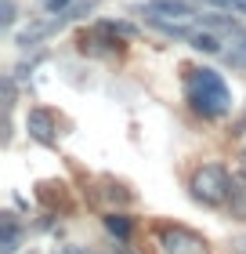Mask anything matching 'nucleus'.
Here are the masks:
<instances>
[{
    "mask_svg": "<svg viewBox=\"0 0 246 254\" xmlns=\"http://www.w3.org/2000/svg\"><path fill=\"white\" fill-rule=\"evenodd\" d=\"M185 102L203 120H221L232 113V91L225 84V76L210 65L189 69V76H185Z\"/></svg>",
    "mask_w": 246,
    "mask_h": 254,
    "instance_id": "obj_1",
    "label": "nucleus"
},
{
    "mask_svg": "<svg viewBox=\"0 0 246 254\" xmlns=\"http://www.w3.org/2000/svg\"><path fill=\"white\" fill-rule=\"evenodd\" d=\"M189 192L196 203L203 207H228V196H232V175L225 164H203L192 171L189 178Z\"/></svg>",
    "mask_w": 246,
    "mask_h": 254,
    "instance_id": "obj_2",
    "label": "nucleus"
},
{
    "mask_svg": "<svg viewBox=\"0 0 246 254\" xmlns=\"http://www.w3.org/2000/svg\"><path fill=\"white\" fill-rule=\"evenodd\" d=\"M156 247L163 254H210L206 236H199L189 225H159L156 229Z\"/></svg>",
    "mask_w": 246,
    "mask_h": 254,
    "instance_id": "obj_3",
    "label": "nucleus"
},
{
    "mask_svg": "<svg viewBox=\"0 0 246 254\" xmlns=\"http://www.w3.org/2000/svg\"><path fill=\"white\" fill-rule=\"evenodd\" d=\"M80 51L84 55H120L123 51V44H127V37H120V33H112L105 22H95L91 29H84L80 33Z\"/></svg>",
    "mask_w": 246,
    "mask_h": 254,
    "instance_id": "obj_4",
    "label": "nucleus"
},
{
    "mask_svg": "<svg viewBox=\"0 0 246 254\" xmlns=\"http://www.w3.org/2000/svg\"><path fill=\"white\" fill-rule=\"evenodd\" d=\"M134 15L145 18H178V22H196V4L192 0H148V4L134 7Z\"/></svg>",
    "mask_w": 246,
    "mask_h": 254,
    "instance_id": "obj_5",
    "label": "nucleus"
},
{
    "mask_svg": "<svg viewBox=\"0 0 246 254\" xmlns=\"http://www.w3.org/2000/svg\"><path fill=\"white\" fill-rule=\"evenodd\" d=\"M26 131H29V138L33 142H40V145H58V117L51 109H44V106H37V109H29L26 113Z\"/></svg>",
    "mask_w": 246,
    "mask_h": 254,
    "instance_id": "obj_6",
    "label": "nucleus"
},
{
    "mask_svg": "<svg viewBox=\"0 0 246 254\" xmlns=\"http://www.w3.org/2000/svg\"><path fill=\"white\" fill-rule=\"evenodd\" d=\"M22 247V222L15 211L0 214V254H18Z\"/></svg>",
    "mask_w": 246,
    "mask_h": 254,
    "instance_id": "obj_7",
    "label": "nucleus"
},
{
    "mask_svg": "<svg viewBox=\"0 0 246 254\" xmlns=\"http://www.w3.org/2000/svg\"><path fill=\"white\" fill-rule=\"evenodd\" d=\"M196 26L214 29V33H228V37H236V33H239V22L232 18V15H225V11H199Z\"/></svg>",
    "mask_w": 246,
    "mask_h": 254,
    "instance_id": "obj_8",
    "label": "nucleus"
},
{
    "mask_svg": "<svg viewBox=\"0 0 246 254\" xmlns=\"http://www.w3.org/2000/svg\"><path fill=\"white\" fill-rule=\"evenodd\" d=\"M192 51H203V55H225V48H221V33L214 29H203V26H196L192 29V37L185 40Z\"/></svg>",
    "mask_w": 246,
    "mask_h": 254,
    "instance_id": "obj_9",
    "label": "nucleus"
},
{
    "mask_svg": "<svg viewBox=\"0 0 246 254\" xmlns=\"http://www.w3.org/2000/svg\"><path fill=\"white\" fill-rule=\"evenodd\" d=\"M228 214L236 222H246V175H232V196H228Z\"/></svg>",
    "mask_w": 246,
    "mask_h": 254,
    "instance_id": "obj_10",
    "label": "nucleus"
},
{
    "mask_svg": "<svg viewBox=\"0 0 246 254\" xmlns=\"http://www.w3.org/2000/svg\"><path fill=\"white\" fill-rule=\"evenodd\" d=\"M101 222H105V233H109L112 240H131V233H134V222L123 211H109Z\"/></svg>",
    "mask_w": 246,
    "mask_h": 254,
    "instance_id": "obj_11",
    "label": "nucleus"
},
{
    "mask_svg": "<svg viewBox=\"0 0 246 254\" xmlns=\"http://www.w3.org/2000/svg\"><path fill=\"white\" fill-rule=\"evenodd\" d=\"M101 196H105V200H109V203H116V207H127V203L134 200V192L127 189L123 182H105V189H101Z\"/></svg>",
    "mask_w": 246,
    "mask_h": 254,
    "instance_id": "obj_12",
    "label": "nucleus"
},
{
    "mask_svg": "<svg viewBox=\"0 0 246 254\" xmlns=\"http://www.w3.org/2000/svg\"><path fill=\"white\" fill-rule=\"evenodd\" d=\"M232 40H236V44H232V48L225 51V62H228V65H239V69H246V29H239Z\"/></svg>",
    "mask_w": 246,
    "mask_h": 254,
    "instance_id": "obj_13",
    "label": "nucleus"
},
{
    "mask_svg": "<svg viewBox=\"0 0 246 254\" xmlns=\"http://www.w3.org/2000/svg\"><path fill=\"white\" fill-rule=\"evenodd\" d=\"M40 200H44V203H51V207H54V200H58V203H65V186L44 182V186H40Z\"/></svg>",
    "mask_w": 246,
    "mask_h": 254,
    "instance_id": "obj_14",
    "label": "nucleus"
},
{
    "mask_svg": "<svg viewBox=\"0 0 246 254\" xmlns=\"http://www.w3.org/2000/svg\"><path fill=\"white\" fill-rule=\"evenodd\" d=\"M15 18H18L15 0H0V29H11V26H15Z\"/></svg>",
    "mask_w": 246,
    "mask_h": 254,
    "instance_id": "obj_15",
    "label": "nucleus"
},
{
    "mask_svg": "<svg viewBox=\"0 0 246 254\" xmlns=\"http://www.w3.org/2000/svg\"><path fill=\"white\" fill-rule=\"evenodd\" d=\"M44 62V51L40 55H33V59H26V62H18V69H15V80H26L29 73H33V69H37Z\"/></svg>",
    "mask_w": 246,
    "mask_h": 254,
    "instance_id": "obj_16",
    "label": "nucleus"
},
{
    "mask_svg": "<svg viewBox=\"0 0 246 254\" xmlns=\"http://www.w3.org/2000/svg\"><path fill=\"white\" fill-rule=\"evenodd\" d=\"M76 0H44V7H48V15H62V11H69Z\"/></svg>",
    "mask_w": 246,
    "mask_h": 254,
    "instance_id": "obj_17",
    "label": "nucleus"
},
{
    "mask_svg": "<svg viewBox=\"0 0 246 254\" xmlns=\"http://www.w3.org/2000/svg\"><path fill=\"white\" fill-rule=\"evenodd\" d=\"M112 254H142V251H134V247H127V240H116V247H109Z\"/></svg>",
    "mask_w": 246,
    "mask_h": 254,
    "instance_id": "obj_18",
    "label": "nucleus"
},
{
    "mask_svg": "<svg viewBox=\"0 0 246 254\" xmlns=\"http://www.w3.org/2000/svg\"><path fill=\"white\" fill-rule=\"evenodd\" d=\"M232 11H239V15H246V0H232Z\"/></svg>",
    "mask_w": 246,
    "mask_h": 254,
    "instance_id": "obj_19",
    "label": "nucleus"
},
{
    "mask_svg": "<svg viewBox=\"0 0 246 254\" xmlns=\"http://www.w3.org/2000/svg\"><path fill=\"white\" fill-rule=\"evenodd\" d=\"M239 171L246 175V149H243V156H239Z\"/></svg>",
    "mask_w": 246,
    "mask_h": 254,
    "instance_id": "obj_20",
    "label": "nucleus"
},
{
    "mask_svg": "<svg viewBox=\"0 0 246 254\" xmlns=\"http://www.w3.org/2000/svg\"><path fill=\"white\" fill-rule=\"evenodd\" d=\"M62 254H84V251H80V247H65Z\"/></svg>",
    "mask_w": 246,
    "mask_h": 254,
    "instance_id": "obj_21",
    "label": "nucleus"
},
{
    "mask_svg": "<svg viewBox=\"0 0 246 254\" xmlns=\"http://www.w3.org/2000/svg\"><path fill=\"white\" fill-rule=\"evenodd\" d=\"M236 247H239V254H246V240H239V244H236Z\"/></svg>",
    "mask_w": 246,
    "mask_h": 254,
    "instance_id": "obj_22",
    "label": "nucleus"
},
{
    "mask_svg": "<svg viewBox=\"0 0 246 254\" xmlns=\"http://www.w3.org/2000/svg\"><path fill=\"white\" fill-rule=\"evenodd\" d=\"M105 254H112V251H105Z\"/></svg>",
    "mask_w": 246,
    "mask_h": 254,
    "instance_id": "obj_23",
    "label": "nucleus"
}]
</instances>
